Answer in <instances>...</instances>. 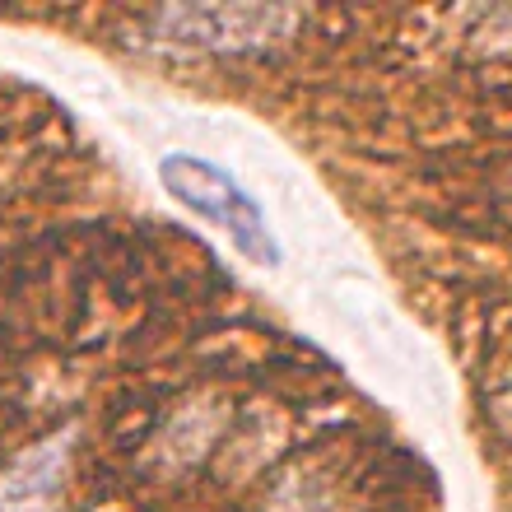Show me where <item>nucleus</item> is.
I'll return each instance as SVG.
<instances>
[{
  "label": "nucleus",
  "instance_id": "nucleus-2",
  "mask_svg": "<svg viewBox=\"0 0 512 512\" xmlns=\"http://www.w3.org/2000/svg\"><path fill=\"white\" fill-rule=\"evenodd\" d=\"M154 173H159V187L177 205H187L191 215L210 219L215 229L229 233L233 247L247 261H256V266H280L284 261V247L275 238V229H270L261 201L229 168H219V163L201 159V154H187V149H168V154H159Z\"/></svg>",
  "mask_w": 512,
  "mask_h": 512
},
{
  "label": "nucleus",
  "instance_id": "nucleus-4",
  "mask_svg": "<svg viewBox=\"0 0 512 512\" xmlns=\"http://www.w3.org/2000/svg\"><path fill=\"white\" fill-rule=\"evenodd\" d=\"M475 38H480V47H489V52H499V47H512V10H489Z\"/></svg>",
  "mask_w": 512,
  "mask_h": 512
},
{
  "label": "nucleus",
  "instance_id": "nucleus-3",
  "mask_svg": "<svg viewBox=\"0 0 512 512\" xmlns=\"http://www.w3.org/2000/svg\"><path fill=\"white\" fill-rule=\"evenodd\" d=\"M70 443H75V429L28 443L0 471V512H61L70 480Z\"/></svg>",
  "mask_w": 512,
  "mask_h": 512
},
{
  "label": "nucleus",
  "instance_id": "nucleus-1",
  "mask_svg": "<svg viewBox=\"0 0 512 512\" xmlns=\"http://www.w3.org/2000/svg\"><path fill=\"white\" fill-rule=\"evenodd\" d=\"M308 14L298 5H252V0H215V5H163L149 14V38L168 52L196 56H261L298 38Z\"/></svg>",
  "mask_w": 512,
  "mask_h": 512
},
{
  "label": "nucleus",
  "instance_id": "nucleus-5",
  "mask_svg": "<svg viewBox=\"0 0 512 512\" xmlns=\"http://www.w3.org/2000/svg\"><path fill=\"white\" fill-rule=\"evenodd\" d=\"M494 405H499V419L512 429V373L503 378V387H499V396H494Z\"/></svg>",
  "mask_w": 512,
  "mask_h": 512
}]
</instances>
